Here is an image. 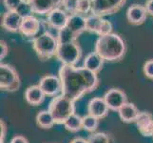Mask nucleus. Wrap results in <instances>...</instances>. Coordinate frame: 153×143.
Listing matches in <instances>:
<instances>
[{
	"instance_id": "c85d7f7f",
	"label": "nucleus",
	"mask_w": 153,
	"mask_h": 143,
	"mask_svg": "<svg viewBox=\"0 0 153 143\" xmlns=\"http://www.w3.org/2000/svg\"><path fill=\"white\" fill-rule=\"evenodd\" d=\"M23 2H25L23 0H3V5L7 10L17 12Z\"/></svg>"
},
{
	"instance_id": "f257e3e1",
	"label": "nucleus",
	"mask_w": 153,
	"mask_h": 143,
	"mask_svg": "<svg viewBox=\"0 0 153 143\" xmlns=\"http://www.w3.org/2000/svg\"><path fill=\"white\" fill-rule=\"evenodd\" d=\"M58 76L62 83L61 94L73 102L93 92L99 86L97 73L85 67L62 65L58 71Z\"/></svg>"
},
{
	"instance_id": "c9c22d12",
	"label": "nucleus",
	"mask_w": 153,
	"mask_h": 143,
	"mask_svg": "<svg viewBox=\"0 0 153 143\" xmlns=\"http://www.w3.org/2000/svg\"><path fill=\"white\" fill-rule=\"evenodd\" d=\"M70 143H88V139H83V137H75V139H73Z\"/></svg>"
},
{
	"instance_id": "39448f33",
	"label": "nucleus",
	"mask_w": 153,
	"mask_h": 143,
	"mask_svg": "<svg viewBox=\"0 0 153 143\" xmlns=\"http://www.w3.org/2000/svg\"><path fill=\"white\" fill-rule=\"evenodd\" d=\"M55 57L62 63V65L76 66L82 57V49L78 40L59 44Z\"/></svg>"
},
{
	"instance_id": "e433bc0d",
	"label": "nucleus",
	"mask_w": 153,
	"mask_h": 143,
	"mask_svg": "<svg viewBox=\"0 0 153 143\" xmlns=\"http://www.w3.org/2000/svg\"><path fill=\"white\" fill-rule=\"evenodd\" d=\"M23 1H25V2H28V1H29V0H23Z\"/></svg>"
},
{
	"instance_id": "20e7f679",
	"label": "nucleus",
	"mask_w": 153,
	"mask_h": 143,
	"mask_svg": "<svg viewBox=\"0 0 153 143\" xmlns=\"http://www.w3.org/2000/svg\"><path fill=\"white\" fill-rule=\"evenodd\" d=\"M75 102L65 95L58 94L52 97L49 104V111L53 115L55 124H64L65 121L73 114H75Z\"/></svg>"
},
{
	"instance_id": "6e6552de",
	"label": "nucleus",
	"mask_w": 153,
	"mask_h": 143,
	"mask_svg": "<svg viewBox=\"0 0 153 143\" xmlns=\"http://www.w3.org/2000/svg\"><path fill=\"white\" fill-rule=\"evenodd\" d=\"M39 87L44 92L46 97H55L62 92V83L59 76L47 75L41 77L38 83Z\"/></svg>"
},
{
	"instance_id": "423d86ee",
	"label": "nucleus",
	"mask_w": 153,
	"mask_h": 143,
	"mask_svg": "<svg viewBox=\"0 0 153 143\" xmlns=\"http://www.w3.org/2000/svg\"><path fill=\"white\" fill-rule=\"evenodd\" d=\"M21 80L17 71L12 65L0 64V88L5 92L14 93L19 90Z\"/></svg>"
},
{
	"instance_id": "393cba45",
	"label": "nucleus",
	"mask_w": 153,
	"mask_h": 143,
	"mask_svg": "<svg viewBox=\"0 0 153 143\" xmlns=\"http://www.w3.org/2000/svg\"><path fill=\"white\" fill-rule=\"evenodd\" d=\"M99 120L95 116L87 115L83 116V129L89 133H95L99 126Z\"/></svg>"
},
{
	"instance_id": "412c9836",
	"label": "nucleus",
	"mask_w": 153,
	"mask_h": 143,
	"mask_svg": "<svg viewBox=\"0 0 153 143\" xmlns=\"http://www.w3.org/2000/svg\"><path fill=\"white\" fill-rule=\"evenodd\" d=\"M36 123L42 129H51L55 124V120L49 110H43L36 115Z\"/></svg>"
},
{
	"instance_id": "6ab92c4d",
	"label": "nucleus",
	"mask_w": 153,
	"mask_h": 143,
	"mask_svg": "<svg viewBox=\"0 0 153 143\" xmlns=\"http://www.w3.org/2000/svg\"><path fill=\"white\" fill-rule=\"evenodd\" d=\"M104 62H105V60L97 54L95 51H94L92 52H89V54L85 57L83 67H85L88 71H91L94 73H98L102 71L103 66H104Z\"/></svg>"
},
{
	"instance_id": "7ed1b4c3",
	"label": "nucleus",
	"mask_w": 153,
	"mask_h": 143,
	"mask_svg": "<svg viewBox=\"0 0 153 143\" xmlns=\"http://www.w3.org/2000/svg\"><path fill=\"white\" fill-rule=\"evenodd\" d=\"M58 45L59 43L57 37L48 31H45L43 34L33 39V48L42 61H47L55 56Z\"/></svg>"
},
{
	"instance_id": "7c9ffc66",
	"label": "nucleus",
	"mask_w": 153,
	"mask_h": 143,
	"mask_svg": "<svg viewBox=\"0 0 153 143\" xmlns=\"http://www.w3.org/2000/svg\"><path fill=\"white\" fill-rule=\"evenodd\" d=\"M144 75L147 77L153 80V59H149L145 62L143 67Z\"/></svg>"
},
{
	"instance_id": "a878e982",
	"label": "nucleus",
	"mask_w": 153,
	"mask_h": 143,
	"mask_svg": "<svg viewBox=\"0 0 153 143\" xmlns=\"http://www.w3.org/2000/svg\"><path fill=\"white\" fill-rule=\"evenodd\" d=\"M88 143H113L112 137L104 132H95L88 137Z\"/></svg>"
},
{
	"instance_id": "2f4dec72",
	"label": "nucleus",
	"mask_w": 153,
	"mask_h": 143,
	"mask_svg": "<svg viewBox=\"0 0 153 143\" xmlns=\"http://www.w3.org/2000/svg\"><path fill=\"white\" fill-rule=\"evenodd\" d=\"M9 54V46L5 40L0 41V59H4Z\"/></svg>"
},
{
	"instance_id": "4c0bfd02",
	"label": "nucleus",
	"mask_w": 153,
	"mask_h": 143,
	"mask_svg": "<svg viewBox=\"0 0 153 143\" xmlns=\"http://www.w3.org/2000/svg\"><path fill=\"white\" fill-rule=\"evenodd\" d=\"M152 137H153V134H152Z\"/></svg>"
},
{
	"instance_id": "4be33fe9",
	"label": "nucleus",
	"mask_w": 153,
	"mask_h": 143,
	"mask_svg": "<svg viewBox=\"0 0 153 143\" xmlns=\"http://www.w3.org/2000/svg\"><path fill=\"white\" fill-rule=\"evenodd\" d=\"M63 125L67 131L76 133L83 129V116H80L77 114H73L65 121Z\"/></svg>"
},
{
	"instance_id": "b1692460",
	"label": "nucleus",
	"mask_w": 153,
	"mask_h": 143,
	"mask_svg": "<svg viewBox=\"0 0 153 143\" xmlns=\"http://www.w3.org/2000/svg\"><path fill=\"white\" fill-rule=\"evenodd\" d=\"M56 37L58 39V43H67V42H71V41H77L78 37L74 33L68 29V27L63 28L59 31H57V35Z\"/></svg>"
},
{
	"instance_id": "ddd939ff",
	"label": "nucleus",
	"mask_w": 153,
	"mask_h": 143,
	"mask_svg": "<svg viewBox=\"0 0 153 143\" xmlns=\"http://www.w3.org/2000/svg\"><path fill=\"white\" fill-rule=\"evenodd\" d=\"M146 9L145 5L141 4H132L126 10V19L128 23L134 26H140L146 22L147 18Z\"/></svg>"
},
{
	"instance_id": "aec40b11",
	"label": "nucleus",
	"mask_w": 153,
	"mask_h": 143,
	"mask_svg": "<svg viewBox=\"0 0 153 143\" xmlns=\"http://www.w3.org/2000/svg\"><path fill=\"white\" fill-rule=\"evenodd\" d=\"M45 94L39 85H33L27 88L25 92V99L30 105H40L45 99Z\"/></svg>"
},
{
	"instance_id": "4468645a",
	"label": "nucleus",
	"mask_w": 153,
	"mask_h": 143,
	"mask_svg": "<svg viewBox=\"0 0 153 143\" xmlns=\"http://www.w3.org/2000/svg\"><path fill=\"white\" fill-rule=\"evenodd\" d=\"M22 21L23 16L19 13L7 10L2 16L1 26L10 33H19Z\"/></svg>"
},
{
	"instance_id": "2eb2a0df",
	"label": "nucleus",
	"mask_w": 153,
	"mask_h": 143,
	"mask_svg": "<svg viewBox=\"0 0 153 143\" xmlns=\"http://www.w3.org/2000/svg\"><path fill=\"white\" fill-rule=\"evenodd\" d=\"M109 108L108 107L104 97H93L88 104V113L98 119H102L108 115Z\"/></svg>"
},
{
	"instance_id": "1a4fd4ad",
	"label": "nucleus",
	"mask_w": 153,
	"mask_h": 143,
	"mask_svg": "<svg viewBox=\"0 0 153 143\" xmlns=\"http://www.w3.org/2000/svg\"><path fill=\"white\" fill-rule=\"evenodd\" d=\"M64 0H29L31 13L38 15H47L54 9L61 8Z\"/></svg>"
},
{
	"instance_id": "dca6fc26",
	"label": "nucleus",
	"mask_w": 153,
	"mask_h": 143,
	"mask_svg": "<svg viewBox=\"0 0 153 143\" xmlns=\"http://www.w3.org/2000/svg\"><path fill=\"white\" fill-rule=\"evenodd\" d=\"M135 124L139 133L145 136L149 137L153 134V115L149 112H140Z\"/></svg>"
},
{
	"instance_id": "5701e85b",
	"label": "nucleus",
	"mask_w": 153,
	"mask_h": 143,
	"mask_svg": "<svg viewBox=\"0 0 153 143\" xmlns=\"http://www.w3.org/2000/svg\"><path fill=\"white\" fill-rule=\"evenodd\" d=\"M104 17L99 16L97 14L91 13L86 16V29L87 31L93 34H97L98 30L100 29V26L102 24Z\"/></svg>"
},
{
	"instance_id": "cd10ccee",
	"label": "nucleus",
	"mask_w": 153,
	"mask_h": 143,
	"mask_svg": "<svg viewBox=\"0 0 153 143\" xmlns=\"http://www.w3.org/2000/svg\"><path fill=\"white\" fill-rule=\"evenodd\" d=\"M112 30H113V26L112 23L110 22L109 20L108 19H103L102 21V24L100 26V29L97 31V35L98 36H103V35H107L112 33Z\"/></svg>"
},
{
	"instance_id": "bb28decb",
	"label": "nucleus",
	"mask_w": 153,
	"mask_h": 143,
	"mask_svg": "<svg viewBox=\"0 0 153 143\" xmlns=\"http://www.w3.org/2000/svg\"><path fill=\"white\" fill-rule=\"evenodd\" d=\"M92 2L91 0H78L76 13L82 15L88 14L89 12H91Z\"/></svg>"
},
{
	"instance_id": "a211bd4d",
	"label": "nucleus",
	"mask_w": 153,
	"mask_h": 143,
	"mask_svg": "<svg viewBox=\"0 0 153 143\" xmlns=\"http://www.w3.org/2000/svg\"><path fill=\"white\" fill-rule=\"evenodd\" d=\"M118 114H119V118L123 122L132 123L136 121L140 112L138 108L133 103L126 102L120 108V110L118 111Z\"/></svg>"
},
{
	"instance_id": "473e14b6",
	"label": "nucleus",
	"mask_w": 153,
	"mask_h": 143,
	"mask_svg": "<svg viewBox=\"0 0 153 143\" xmlns=\"http://www.w3.org/2000/svg\"><path fill=\"white\" fill-rule=\"evenodd\" d=\"M6 134H7V126L5 121L1 119V121H0V143H4Z\"/></svg>"
},
{
	"instance_id": "72a5a7b5",
	"label": "nucleus",
	"mask_w": 153,
	"mask_h": 143,
	"mask_svg": "<svg viewBox=\"0 0 153 143\" xmlns=\"http://www.w3.org/2000/svg\"><path fill=\"white\" fill-rule=\"evenodd\" d=\"M10 143H30V142H29L27 137H25L24 136L18 135V136H13V139H10Z\"/></svg>"
},
{
	"instance_id": "c756f323",
	"label": "nucleus",
	"mask_w": 153,
	"mask_h": 143,
	"mask_svg": "<svg viewBox=\"0 0 153 143\" xmlns=\"http://www.w3.org/2000/svg\"><path fill=\"white\" fill-rule=\"evenodd\" d=\"M77 2H78V0H64L62 7L68 14L77 13H76Z\"/></svg>"
},
{
	"instance_id": "0eeeda50",
	"label": "nucleus",
	"mask_w": 153,
	"mask_h": 143,
	"mask_svg": "<svg viewBox=\"0 0 153 143\" xmlns=\"http://www.w3.org/2000/svg\"><path fill=\"white\" fill-rule=\"evenodd\" d=\"M91 13L99 16L114 14L124 7L126 0H91Z\"/></svg>"
},
{
	"instance_id": "f704fd0d",
	"label": "nucleus",
	"mask_w": 153,
	"mask_h": 143,
	"mask_svg": "<svg viewBox=\"0 0 153 143\" xmlns=\"http://www.w3.org/2000/svg\"><path fill=\"white\" fill-rule=\"evenodd\" d=\"M145 7L146 9L147 13L153 16V0H147L145 4Z\"/></svg>"
},
{
	"instance_id": "f03ea898",
	"label": "nucleus",
	"mask_w": 153,
	"mask_h": 143,
	"mask_svg": "<svg viewBox=\"0 0 153 143\" xmlns=\"http://www.w3.org/2000/svg\"><path fill=\"white\" fill-rule=\"evenodd\" d=\"M95 52L105 61L118 62L126 55V44L120 34L111 33L98 36L95 42Z\"/></svg>"
},
{
	"instance_id": "f8f14e48",
	"label": "nucleus",
	"mask_w": 153,
	"mask_h": 143,
	"mask_svg": "<svg viewBox=\"0 0 153 143\" xmlns=\"http://www.w3.org/2000/svg\"><path fill=\"white\" fill-rule=\"evenodd\" d=\"M41 28V21L35 17L34 15L30 14L28 16L23 17L22 24L19 30V33L25 37L34 38L37 36Z\"/></svg>"
},
{
	"instance_id": "f3484780",
	"label": "nucleus",
	"mask_w": 153,
	"mask_h": 143,
	"mask_svg": "<svg viewBox=\"0 0 153 143\" xmlns=\"http://www.w3.org/2000/svg\"><path fill=\"white\" fill-rule=\"evenodd\" d=\"M72 33H74L77 36H80L84 31H87L86 29V16L80 13L70 14L68 19L67 26Z\"/></svg>"
},
{
	"instance_id": "9d476101",
	"label": "nucleus",
	"mask_w": 153,
	"mask_h": 143,
	"mask_svg": "<svg viewBox=\"0 0 153 143\" xmlns=\"http://www.w3.org/2000/svg\"><path fill=\"white\" fill-rule=\"evenodd\" d=\"M103 97L109 110L115 111V112H118L120 108L128 102L126 93L117 88L109 89L108 92H105Z\"/></svg>"
},
{
	"instance_id": "9b49d317",
	"label": "nucleus",
	"mask_w": 153,
	"mask_h": 143,
	"mask_svg": "<svg viewBox=\"0 0 153 143\" xmlns=\"http://www.w3.org/2000/svg\"><path fill=\"white\" fill-rule=\"evenodd\" d=\"M46 16V25H48V27H51L56 31H59L67 26L70 14L64 9L57 8L51 10Z\"/></svg>"
}]
</instances>
